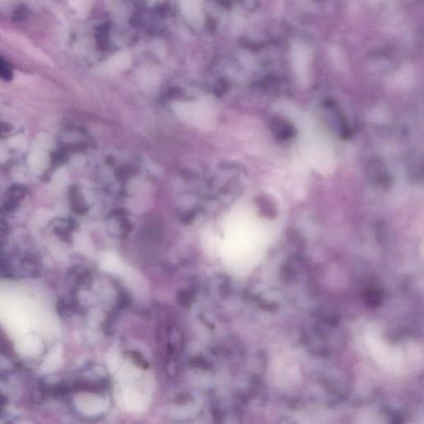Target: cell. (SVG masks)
Here are the masks:
<instances>
[{
	"label": "cell",
	"mask_w": 424,
	"mask_h": 424,
	"mask_svg": "<svg viewBox=\"0 0 424 424\" xmlns=\"http://www.w3.org/2000/svg\"><path fill=\"white\" fill-rule=\"evenodd\" d=\"M9 145L14 149H23L25 147L26 141L21 135H16L10 138Z\"/></svg>",
	"instance_id": "cell-8"
},
{
	"label": "cell",
	"mask_w": 424,
	"mask_h": 424,
	"mask_svg": "<svg viewBox=\"0 0 424 424\" xmlns=\"http://www.w3.org/2000/svg\"><path fill=\"white\" fill-rule=\"evenodd\" d=\"M5 402H6V399H5V397L3 396L1 394H0V407L3 405H5Z\"/></svg>",
	"instance_id": "cell-12"
},
{
	"label": "cell",
	"mask_w": 424,
	"mask_h": 424,
	"mask_svg": "<svg viewBox=\"0 0 424 424\" xmlns=\"http://www.w3.org/2000/svg\"><path fill=\"white\" fill-rule=\"evenodd\" d=\"M324 107L331 110L333 115H335V119L337 124H339L340 133L342 138L348 139L351 138V130L349 126L348 121L346 119V115L340 107L339 105L334 100L328 99L324 101Z\"/></svg>",
	"instance_id": "cell-3"
},
{
	"label": "cell",
	"mask_w": 424,
	"mask_h": 424,
	"mask_svg": "<svg viewBox=\"0 0 424 424\" xmlns=\"http://www.w3.org/2000/svg\"><path fill=\"white\" fill-rule=\"evenodd\" d=\"M130 355L132 359L134 360V362L137 365H139L140 367L147 368L149 366L147 360H145V357L141 354L136 352V351H133V352H131Z\"/></svg>",
	"instance_id": "cell-9"
},
{
	"label": "cell",
	"mask_w": 424,
	"mask_h": 424,
	"mask_svg": "<svg viewBox=\"0 0 424 424\" xmlns=\"http://www.w3.org/2000/svg\"><path fill=\"white\" fill-rule=\"evenodd\" d=\"M66 172L64 171H59V172L55 175V179L56 181H63L66 178Z\"/></svg>",
	"instance_id": "cell-11"
},
{
	"label": "cell",
	"mask_w": 424,
	"mask_h": 424,
	"mask_svg": "<svg viewBox=\"0 0 424 424\" xmlns=\"http://www.w3.org/2000/svg\"><path fill=\"white\" fill-rule=\"evenodd\" d=\"M178 303L183 307L190 306L193 302V294L188 289H181L177 293Z\"/></svg>",
	"instance_id": "cell-6"
},
{
	"label": "cell",
	"mask_w": 424,
	"mask_h": 424,
	"mask_svg": "<svg viewBox=\"0 0 424 424\" xmlns=\"http://www.w3.org/2000/svg\"><path fill=\"white\" fill-rule=\"evenodd\" d=\"M0 352L8 356H11L13 354L11 344L7 339V337H5V334L1 331H0Z\"/></svg>",
	"instance_id": "cell-7"
},
{
	"label": "cell",
	"mask_w": 424,
	"mask_h": 424,
	"mask_svg": "<svg viewBox=\"0 0 424 424\" xmlns=\"http://www.w3.org/2000/svg\"><path fill=\"white\" fill-rule=\"evenodd\" d=\"M369 177L374 183L377 184L378 186L383 188L390 187L391 184V177L385 168V165L382 162L375 159L370 161L368 167Z\"/></svg>",
	"instance_id": "cell-2"
},
{
	"label": "cell",
	"mask_w": 424,
	"mask_h": 424,
	"mask_svg": "<svg viewBox=\"0 0 424 424\" xmlns=\"http://www.w3.org/2000/svg\"><path fill=\"white\" fill-rule=\"evenodd\" d=\"M270 127L273 135L280 142H289L296 137V128L286 118L281 116L273 118L271 121Z\"/></svg>",
	"instance_id": "cell-1"
},
{
	"label": "cell",
	"mask_w": 424,
	"mask_h": 424,
	"mask_svg": "<svg viewBox=\"0 0 424 424\" xmlns=\"http://www.w3.org/2000/svg\"><path fill=\"white\" fill-rule=\"evenodd\" d=\"M90 273L85 268H71L67 275V280L71 286L74 288H83L89 285L90 282Z\"/></svg>",
	"instance_id": "cell-4"
},
{
	"label": "cell",
	"mask_w": 424,
	"mask_h": 424,
	"mask_svg": "<svg viewBox=\"0 0 424 424\" xmlns=\"http://www.w3.org/2000/svg\"><path fill=\"white\" fill-rule=\"evenodd\" d=\"M10 74V68L8 66L7 62L0 58V75L8 76Z\"/></svg>",
	"instance_id": "cell-10"
},
{
	"label": "cell",
	"mask_w": 424,
	"mask_h": 424,
	"mask_svg": "<svg viewBox=\"0 0 424 424\" xmlns=\"http://www.w3.org/2000/svg\"><path fill=\"white\" fill-rule=\"evenodd\" d=\"M28 163L34 172L41 173L46 169L49 166V155L45 152L36 150L32 152L28 157Z\"/></svg>",
	"instance_id": "cell-5"
}]
</instances>
